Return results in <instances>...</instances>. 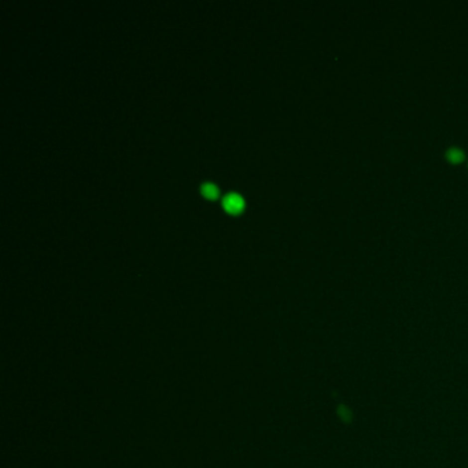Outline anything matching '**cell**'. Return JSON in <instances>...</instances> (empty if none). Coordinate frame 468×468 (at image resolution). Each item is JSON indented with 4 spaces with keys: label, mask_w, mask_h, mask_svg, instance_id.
I'll use <instances>...</instances> for the list:
<instances>
[{
    "label": "cell",
    "mask_w": 468,
    "mask_h": 468,
    "mask_svg": "<svg viewBox=\"0 0 468 468\" xmlns=\"http://www.w3.org/2000/svg\"><path fill=\"white\" fill-rule=\"evenodd\" d=\"M201 194H202L203 197L215 199L219 195V188L212 181H205V183L201 184Z\"/></svg>",
    "instance_id": "cell-2"
},
{
    "label": "cell",
    "mask_w": 468,
    "mask_h": 468,
    "mask_svg": "<svg viewBox=\"0 0 468 468\" xmlns=\"http://www.w3.org/2000/svg\"><path fill=\"white\" fill-rule=\"evenodd\" d=\"M223 206L230 213H237L244 209V199L236 192H228L223 199Z\"/></svg>",
    "instance_id": "cell-1"
},
{
    "label": "cell",
    "mask_w": 468,
    "mask_h": 468,
    "mask_svg": "<svg viewBox=\"0 0 468 468\" xmlns=\"http://www.w3.org/2000/svg\"><path fill=\"white\" fill-rule=\"evenodd\" d=\"M446 158L449 162L452 164H459V162H462L463 159H464V152H463L462 148H459V147H451L448 151H446Z\"/></svg>",
    "instance_id": "cell-3"
}]
</instances>
